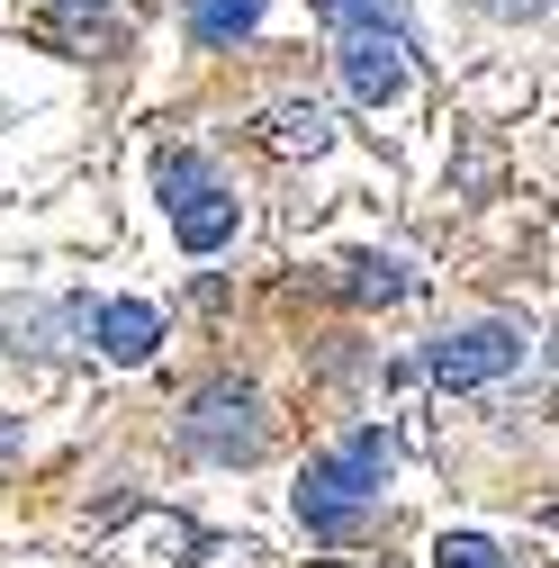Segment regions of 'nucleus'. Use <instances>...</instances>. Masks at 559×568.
Here are the masks:
<instances>
[{"label":"nucleus","mask_w":559,"mask_h":568,"mask_svg":"<svg viewBox=\"0 0 559 568\" xmlns=\"http://www.w3.org/2000/svg\"><path fill=\"white\" fill-rule=\"evenodd\" d=\"M388 460H397V443L379 434V424L343 434V443H334L325 460H307V478H298V524H307L316 541H362L370 515H379Z\"/></svg>","instance_id":"f257e3e1"},{"label":"nucleus","mask_w":559,"mask_h":568,"mask_svg":"<svg viewBox=\"0 0 559 568\" xmlns=\"http://www.w3.org/2000/svg\"><path fill=\"white\" fill-rule=\"evenodd\" d=\"M154 190H163V207H172V235H181L190 253H217V244H235L244 199L226 190V172L207 163V154L163 145V154H154Z\"/></svg>","instance_id":"f03ea898"},{"label":"nucleus","mask_w":559,"mask_h":568,"mask_svg":"<svg viewBox=\"0 0 559 568\" xmlns=\"http://www.w3.org/2000/svg\"><path fill=\"white\" fill-rule=\"evenodd\" d=\"M181 443H190L199 460H262V443H271L262 388H253V379H207V388L190 397V415H181Z\"/></svg>","instance_id":"7ed1b4c3"},{"label":"nucleus","mask_w":559,"mask_h":568,"mask_svg":"<svg viewBox=\"0 0 559 568\" xmlns=\"http://www.w3.org/2000/svg\"><path fill=\"white\" fill-rule=\"evenodd\" d=\"M524 352H532V334H524L515 316H469V325L434 334L425 371H434L443 388H478V379H506V371H524Z\"/></svg>","instance_id":"20e7f679"},{"label":"nucleus","mask_w":559,"mask_h":568,"mask_svg":"<svg viewBox=\"0 0 559 568\" xmlns=\"http://www.w3.org/2000/svg\"><path fill=\"white\" fill-rule=\"evenodd\" d=\"M343 91H353L362 109H388V100H406V28L388 19V28H343Z\"/></svg>","instance_id":"39448f33"},{"label":"nucleus","mask_w":559,"mask_h":568,"mask_svg":"<svg viewBox=\"0 0 559 568\" xmlns=\"http://www.w3.org/2000/svg\"><path fill=\"white\" fill-rule=\"evenodd\" d=\"M91 334H100V352H109V362H154L163 316H154L145 298H109V307L91 316Z\"/></svg>","instance_id":"423d86ee"},{"label":"nucleus","mask_w":559,"mask_h":568,"mask_svg":"<svg viewBox=\"0 0 559 568\" xmlns=\"http://www.w3.org/2000/svg\"><path fill=\"white\" fill-rule=\"evenodd\" d=\"M181 28L190 45H244L262 28V0H181Z\"/></svg>","instance_id":"0eeeda50"},{"label":"nucleus","mask_w":559,"mask_h":568,"mask_svg":"<svg viewBox=\"0 0 559 568\" xmlns=\"http://www.w3.org/2000/svg\"><path fill=\"white\" fill-rule=\"evenodd\" d=\"M271 135H280L289 154H316V145H325V109H316V100H289V109H271Z\"/></svg>","instance_id":"6e6552de"},{"label":"nucleus","mask_w":559,"mask_h":568,"mask_svg":"<svg viewBox=\"0 0 559 568\" xmlns=\"http://www.w3.org/2000/svg\"><path fill=\"white\" fill-rule=\"evenodd\" d=\"M434 568H506V550L487 541V532H443L434 541Z\"/></svg>","instance_id":"1a4fd4ad"},{"label":"nucleus","mask_w":559,"mask_h":568,"mask_svg":"<svg viewBox=\"0 0 559 568\" xmlns=\"http://www.w3.org/2000/svg\"><path fill=\"white\" fill-rule=\"evenodd\" d=\"M353 290H362V298H406V271H397V262H370V253H362V262H353Z\"/></svg>","instance_id":"9d476101"},{"label":"nucleus","mask_w":559,"mask_h":568,"mask_svg":"<svg viewBox=\"0 0 559 568\" xmlns=\"http://www.w3.org/2000/svg\"><path fill=\"white\" fill-rule=\"evenodd\" d=\"M316 10H325L334 28H388V19H397L388 0H316Z\"/></svg>","instance_id":"9b49d317"},{"label":"nucleus","mask_w":559,"mask_h":568,"mask_svg":"<svg viewBox=\"0 0 559 568\" xmlns=\"http://www.w3.org/2000/svg\"><path fill=\"white\" fill-rule=\"evenodd\" d=\"M82 10H100V0H54V19H82Z\"/></svg>","instance_id":"f8f14e48"},{"label":"nucleus","mask_w":559,"mask_h":568,"mask_svg":"<svg viewBox=\"0 0 559 568\" xmlns=\"http://www.w3.org/2000/svg\"><path fill=\"white\" fill-rule=\"evenodd\" d=\"M497 10H506V19H532V10H541V0H497Z\"/></svg>","instance_id":"ddd939ff"},{"label":"nucleus","mask_w":559,"mask_h":568,"mask_svg":"<svg viewBox=\"0 0 559 568\" xmlns=\"http://www.w3.org/2000/svg\"><path fill=\"white\" fill-rule=\"evenodd\" d=\"M10 443H19V424H10V415H0V452H10Z\"/></svg>","instance_id":"4468645a"}]
</instances>
